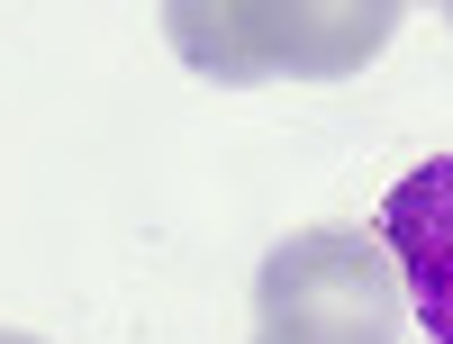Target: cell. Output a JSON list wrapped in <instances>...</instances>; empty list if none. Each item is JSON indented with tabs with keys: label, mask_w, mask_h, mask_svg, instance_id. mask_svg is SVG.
<instances>
[{
	"label": "cell",
	"mask_w": 453,
	"mask_h": 344,
	"mask_svg": "<svg viewBox=\"0 0 453 344\" xmlns=\"http://www.w3.org/2000/svg\"><path fill=\"white\" fill-rule=\"evenodd\" d=\"M390 0H173L164 36L209 82H345L390 46Z\"/></svg>",
	"instance_id": "cell-1"
},
{
	"label": "cell",
	"mask_w": 453,
	"mask_h": 344,
	"mask_svg": "<svg viewBox=\"0 0 453 344\" xmlns=\"http://www.w3.org/2000/svg\"><path fill=\"white\" fill-rule=\"evenodd\" d=\"M372 236L390 245L399 290H408V309H418V326H426L435 344H453V155L399 172Z\"/></svg>",
	"instance_id": "cell-3"
},
{
	"label": "cell",
	"mask_w": 453,
	"mask_h": 344,
	"mask_svg": "<svg viewBox=\"0 0 453 344\" xmlns=\"http://www.w3.org/2000/svg\"><path fill=\"white\" fill-rule=\"evenodd\" d=\"M408 290L372 226H299L254 272V344H399Z\"/></svg>",
	"instance_id": "cell-2"
},
{
	"label": "cell",
	"mask_w": 453,
	"mask_h": 344,
	"mask_svg": "<svg viewBox=\"0 0 453 344\" xmlns=\"http://www.w3.org/2000/svg\"><path fill=\"white\" fill-rule=\"evenodd\" d=\"M0 344H46V335H27V326H0Z\"/></svg>",
	"instance_id": "cell-4"
}]
</instances>
